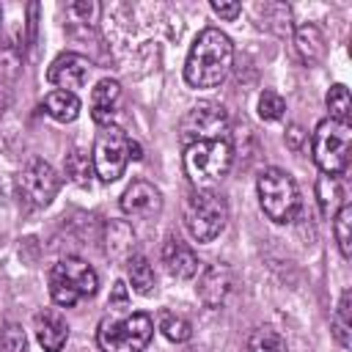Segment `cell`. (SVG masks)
Masks as SVG:
<instances>
[{"label": "cell", "mask_w": 352, "mask_h": 352, "mask_svg": "<svg viewBox=\"0 0 352 352\" xmlns=\"http://www.w3.org/2000/svg\"><path fill=\"white\" fill-rule=\"evenodd\" d=\"M231 60H234L231 38L217 28H204L190 47L184 63V80L192 88H214L228 77Z\"/></svg>", "instance_id": "1"}, {"label": "cell", "mask_w": 352, "mask_h": 352, "mask_svg": "<svg viewBox=\"0 0 352 352\" xmlns=\"http://www.w3.org/2000/svg\"><path fill=\"white\" fill-rule=\"evenodd\" d=\"M47 283H50L52 302L60 308H72L80 300L94 297L99 289V278H96L94 267L77 256H66V258L55 261L47 275Z\"/></svg>", "instance_id": "2"}, {"label": "cell", "mask_w": 352, "mask_h": 352, "mask_svg": "<svg viewBox=\"0 0 352 352\" xmlns=\"http://www.w3.org/2000/svg\"><path fill=\"white\" fill-rule=\"evenodd\" d=\"M231 168L228 140H201L184 148V173L195 190H212Z\"/></svg>", "instance_id": "3"}, {"label": "cell", "mask_w": 352, "mask_h": 352, "mask_svg": "<svg viewBox=\"0 0 352 352\" xmlns=\"http://www.w3.org/2000/svg\"><path fill=\"white\" fill-rule=\"evenodd\" d=\"M154 336V322L148 314H126L118 319H102L96 330V344L102 352H143Z\"/></svg>", "instance_id": "4"}, {"label": "cell", "mask_w": 352, "mask_h": 352, "mask_svg": "<svg viewBox=\"0 0 352 352\" xmlns=\"http://www.w3.org/2000/svg\"><path fill=\"white\" fill-rule=\"evenodd\" d=\"M349 148H352V126L344 121L324 118L314 129L311 138V154L314 162L322 168L327 176H338L349 165Z\"/></svg>", "instance_id": "5"}, {"label": "cell", "mask_w": 352, "mask_h": 352, "mask_svg": "<svg viewBox=\"0 0 352 352\" xmlns=\"http://www.w3.org/2000/svg\"><path fill=\"white\" fill-rule=\"evenodd\" d=\"M256 190H258L261 209L270 220H275V223H292L294 220V214L300 209V190L286 170H280V168L261 170Z\"/></svg>", "instance_id": "6"}, {"label": "cell", "mask_w": 352, "mask_h": 352, "mask_svg": "<svg viewBox=\"0 0 352 352\" xmlns=\"http://www.w3.org/2000/svg\"><path fill=\"white\" fill-rule=\"evenodd\" d=\"M226 201L212 190H192L184 201V226L195 242H212L226 228Z\"/></svg>", "instance_id": "7"}, {"label": "cell", "mask_w": 352, "mask_h": 352, "mask_svg": "<svg viewBox=\"0 0 352 352\" xmlns=\"http://www.w3.org/2000/svg\"><path fill=\"white\" fill-rule=\"evenodd\" d=\"M91 162H94V176H99L102 182L121 179L124 168L129 162V138H126V132L118 129L116 124L102 126L96 132V140H94Z\"/></svg>", "instance_id": "8"}, {"label": "cell", "mask_w": 352, "mask_h": 352, "mask_svg": "<svg viewBox=\"0 0 352 352\" xmlns=\"http://www.w3.org/2000/svg\"><path fill=\"white\" fill-rule=\"evenodd\" d=\"M228 116L226 107L217 102H201L190 107L179 124V138L184 146L201 143V140H228Z\"/></svg>", "instance_id": "9"}, {"label": "cell", "mask_w": 352, "mask_h": 352, "mask_svg": "<svg viewBox=\"0 0 352 352\" xmlns=\"http://www.w3.org/2000/svg\"><path fill=\"white\" fill-rule=\"evenodd\" d=\"M16 192L28 206L44 209L58 192V173L41 157H30L16 173Z\"/></svg>", "instance_id": "10"}, {"label": "cell", "mask_w": 352, "mask_h": 352, "mask_svg": "<svg viewBox=\"0 0 352 352\" xmlns=\"http://www.w3.org/2000/svg\"><path fill=\"white\" fill-rule=\"evenodd\" d=\"M88 74H91V60L85 55H80V52H63L47 69V80L58 91H72V94L77 88H85Z\"/></svg>", "instance_id": "11"}, {"label": "cell", "mask_w": 352, "mask_h": 352, "mask_svg": "<svg viewBox=\"0 0 352 352\" xmlns=\"http://www.w3.org/2000/svg\"><path fill=\"white\" fill-rule=\"evenodd\" d=\"M121 209H124V214H129V217L151 220V217H157V214L162 212V192H160L151 182L138 179V182H132V184L124 190V195H121Z\"/></svg>", "instance_id": "12"}, {"label": "cell", "mask_w": 352, "mask_h": 352, "mask_svg": "<svg viewBox=\"0 0 352 352\" xmlns=\"http://www.w3.org/2000/svg\"><path fill=\"white\" fill-rule=\"evenodd\" d=\"M231 283H234V278H231L228 264H220V261H217V264H209V267L201 272L195 292H198V297H201V302H204L206 308H217V305L226 302V297H228V292H231Z\"/></svg>", "instance_id": "13"}, {"label": "cell", "mask_w": 352, "mask_h": 352, "mask_svg": "<svg viewBox=\"0 0 352 352\" xmlns=\"http://www.w3.org/2000/svg\"><path fill=\"white\" fill-rule=\"evenodd\" d=\"M33 330H36V338L44 346V352H60L69 338V324L60 316V311H55V308H41L33 319Z\"/></svg>", "instance_id": "14"}, {"label": "cell", "mask_w": 352, "mask_h": 352, "mask_svg": "<svg viewBox=\"0 0 352 352\" xmlns=\"http://www.w3.org/2000/svg\"><path fill=\"white\" fill-rule=\"evenodd\" d=\"M162 264H165V270H168V275H173V278H179V280H190V278H195L198 275V256L192 253V248H187L184 242H179V239H165V245H162Z\"/></svg>", "instance_id": "15"}, {"label": "cell", "mask_w": 352, "mask_h": 352, "mask_svg": "<svg viewBox=\"0 0 352 352\" xmlns=\"http://www.w3.org/2000/svg\"><path fill=\"white\" fill-rule=\"evenodd\" d=\"M118 99H121V85L116 80H99L91 91V116H94V121L102 124V126H110Z\"/></svg>", "instance_id": "16"}, {"label": "cell", "mask_w": 352, "mask_h": 352, "mask_svg": "<svg viewBox=\"0 0 352 352\" xmlns=\"http://www.w3.org/2000/svg\"><path fill=\"white\" fill-rule=\"evenodd\" d=\"M294 52H297V58H300L305 66L319 63V60L324 58V52H327V41H324L322 30H319L316 25H311V22L300 25V28L294 30Z\"/></svg>", "instance_id": "17"}, {"label": "cell", "mask_w": 352, "mask_h": 352, "mask_svg": "<svg viewBox=\"0 0 352 352\" xmlns=\"http://www.w3.org/2000/svg\"><path fill=\"white\" fill-rule=\"evenodd\" d=\"M44 110L55 121L69 124V121H74L80 116V99L72 91H50L47 99H44Z\"/></svg>", "instance_id": "18"}, {"label": "cell", "mask_w": 352, "mask_h": 352, "mask_svg": "<svg viewBox=\"0 0 352 352\" xmlns=\"http://www.w3.org/2000/svg\"><path fill=\"white\" fill-rule=\"evenodd\" d=\"M126 275H129V283L138 294H151L154 292V270H151L146 256L132 253L126 258Z\"/></svg>", "instance_id": "19"}, {"label": "cell", "mask_w": 352, "mask_h": 352, "mask_svg": "<svg viewBox=\"0 0 352 352\" xmlns=\"http://www.w3.org/2000/svg\"><path fill=\"white\" fill-rule=\"evenodd\" d=\"M352 294H349V289L341 294V300H338V305H336V311H333V319H330V330H333V336H336V341L344 346V349H349V333H352Z\"/></svg>", "instance_id": "20"}, {"label": "cell", "mask_w": 352, "mask_h": 352, "mask_svg": "<svg viewBox=\"0 0 352 352\" xmlns=\"http://www.w3.org/2000/svg\"><path fill=\"white\" fill-rule=\"evenodd\" d=\"M316 198H319V206L327 217H333L338 212V206L344 204V187L338 182V176H319L316 182Z\"/></svg>", "instance_id": "21"}, {"label": "cell", "mask_w": 352, "mask_h": 352, "mask_svg": "<svg viewBox=\"0 0 352 352\" xmlns=\"http://www.w3.org/2000/svg\"><path fill=\"white\" fill-rule=\"evenodd\" d=\"M333 234H336V242H338L341 256L349 258L352 256V206L346 201L333 214Z\"/></svg>", "instance_id": "22"}, {"label": "cell", "mask_w": 352, "mask_h": 352, "mask_svg": "<svg viewBox=\"0 0 352 352\" xmlns=\"http://www.w3.org/2000/svg\"><path fill=\"white\" fill-rule=\"evenodd\" d=\"M66 176L74 182V184H80V187H85L88 182H91V176H94V162H91V154L88 151H82V148H74L69 157H66Z\"/></svg>", "instance_id": "23"}, {"label": "cell", "mask_w": 352, "mask_h": 352, "mask_svg": "<svg viewBox=\"0 0 352 352\" xmlns=\"http://www.w3.org/2000/svg\"><path fill=\"white\" fill-rule=\"evenodd\" d=\"M248 352H286V341L272 327H256L248 338Z\"/></svg>", "instance_id": "24"}, {"label": "cell", "mask_w": 352, "mask_h": 352, "mask_svg": "<svg viewBox=\"0 0 352 352\" xmlns=\"http://www.w3.org/2000/svg\"><path fill=\"white\" fill-rule=\"evenodd\" d=\"M160 330H162V336L168 341H176V344H182V341H187L192 336V324L184 316L170 314V311H162L160 314Z\"/></svg>", "instance_id": "25"}, {"label": "cell", "mask_w": 352, "mask_h": 352, "mask_svg": "<svg viewBox=\"0 0 352 352\" xmlns=\"http://www.w3.org/2000/svg\"><path fill=\"white\" fill-rule=\"evenodd\" d=\"M113 231H116L118 236H113V234L107 231V253H110L113 258H129V256H132V242H135L132 228H129L126 223H113Z\"/></svg>", "instance_id": "26"}, {"label": "cell", "mask_w": 352, "mask_h": 352, "mask_svg": "<svg viewBox=\"0 0 352 352\" xmlns=\"http://www.w3.org/2000/svg\"><path fill=\"white\" fill-rule=\"evenodd\" d=\"M327 110H330V118L333 121H344V124H349V107H352V102H349V91H346V85H341V82H336L330 91H327Z\"/></svg>", "instance_id": "27"}, {"label": "cell", "mask_w": 352, "mask_h": 352, "mask_svg": "<svg viewBox=\"0 0 352 352\" xmlns=\"http://www.w3.org/2000/svg\"><path fill=\"white\" fill-rule=\"evenodd\" d=\"M283 110H286V102H283L280 94H275V91H270V88L258 94V116H261L264 121H278V118H283Z\"/></svg>", "instance_id": "28"}, {"label": "cell", "mask_w": 352, "mask_h": 352, "mask_svg": "<svg viewBox=\"0 0 352 352\" xmlns=\"http://www.w3.org/2000/svg\"><path fill=\"white\" fill-rule=\"evenodd\" d=\"M0 352H25V333L19 324H6L0 333Z\"/></svg>", "instance_id": "29"}, {"label": "cell", "mask_w": 352, "mask_h": 352, "mask_svg": "<svg viewBox=\"0 0 352 352\" xmlns=\"http://www.w3.org/2000/svg\"><path fill=\"white\" fill-rule=\"evenodd\" d=\"M66 14H69L72 19H77V22H94L96 14H99V6L91 3V0H80V3H69Z\"/></svg>", "instance_id": "30"}, {"label": "cell", "mask_w": 352, "mask_h": 352, "mask_svg": "<svg viewBox=\"0 0 352 352\" xmlns=\"http://www.w3.org/2000/svg\"><path fill=\"white\" fill-rule=\"evenodd\" d=\"M212 11L220 16V19H236L242 6L239 3H220V0H212Z\"/></svg>", "instance_id": "31"}, {"label": "cell", "mask_w": 352, "mask_h": 352, "mask_svg": "<svg viewBox=\"0 0 352 352\" xmlns=\"http://www.w3.org/2000/svg\"><path fill=\"white\" fill-rule=\"evenodd\" d=\"M126 286L118 280L116 286H113V297H110V308H116V311H126Z\"/></svg>", "instance_id": "32"}, {"label": "cell", "mask_w": 352, "mask_h": 352, "mask_svg": "<svg viewBox=\"0 0 352 352\" xmlns=\"http://www.w3.org/2000/svg\"><path fill=\"white\" fill-rule=\"evenodd\" d=\"M286 138H289V146H292V148H300V143H302V129H300V126H292V129L286 132Z\"/></svg>", "instance_id": "33"}, {"label": "cell", "mask_w": 352, "mask_h": 352, "mask_svg": "<svg viewBox=\"0 0 352 352\" xmlns=\"http://www.w3.org/2000/svg\"><path fill=\"white\" fill-rule=\"evenodd\" d=\"M129 157H132V160H140V157H143V154H140V146H138L132 138H129Z\"/></svg>", "instance_id": "34"}]
</instances>
